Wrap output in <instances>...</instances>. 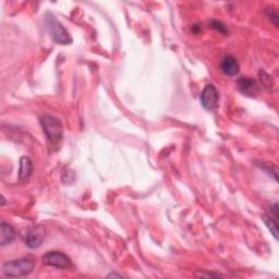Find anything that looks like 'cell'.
I'll return each mask as SVG.
<instances>
[{
  "mask_svg": "<svg viewBox=\"0 0 279 279\" xmlns=\"http://www.w3.org/2000/svg\"><path fill=\"white\" fill-rule=\"evenodd\" d=\"M35 267L33 258H22L9 261L2 265V273L7 277H22L32 273Z\"/></svg>",
  "mask_w": 279,
  "mask_h": 279,
  "instance_id": "1",
  "label": "cell"
},
{
  "mask_svg": "<svg viewBox=\"0 0 279 279\" xmlns=\"http://www.w3.org/2000/svg\"><path fill=\"white\" fill-rule=\"evenodd\" d=\"M40 124H42L44 133L47 137V140L51 145H57L62 141L63 129L61 121L54 117V116L44 115L40 117Z\"/></svg>",
  "mask_w": 279,
  "mask_h": 279,
  "instance_id": "2",
  "label": "cell"
},
{
  "mask_svg": "<svg viewBox=\"0 0 279 279\" xmlns=\"http://www.w3.org/2000/svg\"><path fill=\"white\" fill-rule=\"evenodd\" d=\"M45 23L51 38L54 39L56 43L60 45H69L72 43V39L70 37V35L68 34L66 28L63 27V25L56 19L54 15L50 13L46 14Z\"/></svg>",
  "mask_w": 279,
  "mask_h": 279,
  "instance_id": "3",
  "label": "cell"
},
{
  "mask_svg": "<svg viewBox=\"0 0 279 279\" xmlns=\"http://www.w3.org/2000/svg\"><path fill=\"white\" fill-rule=\"evenodd\" d=\"M43 263L59 270H68L72 266L71 259L67 254L59 251H50L46 253L43 257Z\"/></svg>",
  "mask_w": 279,
  "mask_h": 279,
  "instance_id": "4",
  "label": "cell"
},
{
  "mask_svg": "<svg viewBox=\"0 0 279 279\" xmlns=\"http://www.w3.org/2000/svg\"><path fill=\"white\" fill-rule=\"evenodd\" d=\"M201 103L206 110L213 112L218 107L219 93L214 84H207L201 94Z\"/></svg>",
  "mask_w": 279,
  "mask_h": 279,
  "instance_id": "5",
  "label": "cell"
},
{
  "mask_svg": "<svg viewBox=\"0 0 279 279\" xmlns=\"http://www.w3.org/2000/svg\"><path fill=\"white\" fill-rule=\"evenodd\" d=\"M45 239V228L43 226L33 227L25 235V244L30 249H37Z\"/></svg>",
  "mask_w": 279,
  "mask_h": 279,
  "instance_id": "6",
  "label": "cell"
},
{
  "mask_svg": "<svg viewBox=\"0 0 279 279\" xmlns=\"http://www.w3.org/2000/svg\"><path fill=\"white\" fill-rule=\"evenodd\" d=\"M237 85L242 94L247 96H254L259 90L257 81L251 78H240L238 80Z\"/></svg>",
  "mask_w": 279,
  "mask_h": 279,
  "instance_id": "7",
  "label": "cell"
},
{
  "mask_svg": "<svg viewBox=\"0 0 279 279\" xmlns=\"http://www.w3.org/2000/svg\"><path fill=\"white\" fill-rule=\"evenodd\" d=\"M220 69H222L223 73L227 75V77H235V75L239 73L240 66L235 57L227 56L223 59Z\"/></svg>",
  "mask_w": 279,
  "mask_h": 279,
  "instance_id": "8",
  "label": "cell"
},
{
  "mask_svg": "<svg viewBox=\"0 0 279 279\" xmlns=\"http://www.w3.org/2000/svg\"><path fill=\"white\" fill-rule=\"evenodd\" d=\"M15 237H16V234L12 227L7 223H2L1 224V236H0V244H1V247L10 244L15 239Z\"/></svg>",
  "mask_w": 279,
  "mask_h": 279,
  "instance_id": "9",
  "label": "cell"
},
{
  "mask_svg": "<svg viewBox=\"0 0 279 279\" xmlns=\"http://www.w3.org/2000/svg\"><path fill=\"white\" fill-rule=\"evenodd\" d=\"M33 171V164L31 159L26 156H23L20 160V172L19 178L21 181H26L31 177Z\"/></svg>",
  "mask_w": 279,
  "mask_h": 279,
  "instance_id": "10",
  "label": "cell"
},
{
  "mask_svg": "<svg viewBox=\"0 0 279 279\" xmlns=\"http://www.w3.org/2000/svg\"><path fill=\"white\" fill-rule=\"evenodd\" d=\"M263 222L265 223V225L267 226V228L272 232V235L274 236L275 239H278V225L276 222V218H273L272 216H269V215H264L263 217Z\"/></svg>",
  "mask_w": 279,
  "mask_h": 279,
  "instance_id": "11",
  "label": "cell"
},
{
  "mask_svg": "<svg viewBox=\"0 0 279 279\" xmlns=\"http://www.w3.org/2000/svg\"><path fill=\"white\" fill-rule=\"evenodd\" d=\"M209 25H211V27L214 28V30H216L220 33H226L227 32L226 26L223 24L222 22H219L217 20H212L211 22H209Z\"/></svg>",
  "mask_w": 279,
  "mask_h": 279,
  "instance_id": "12",
  "label": "cell"
},
{
  "mask_svg": "<svg viewBox=\"0 0 279 279\" xmlns=\"http://www.w3.org/2000/svg\"><path fill=\"white\" fill-rule=\"evenodd\" d=\"M267 14H269L270 19H272L273 21H274L275 26H278V15H277V13L275 12V11L272 10V9H269V10H267Z\"/></svg>",
  "mask_w": 279,
  "mask_h": 279,
  "instance_id": "13",
  "label": "cell"
},
{
  "mask_svg": "<svg viewBox=\"0 0 279 279\" xmlns=\"http://www.w3.org/2000/svg\"><path fill=\"white\" fill-rule=\"evenodd\" d=\"M196 276L199 277H223V275H219V274H203V273H200V274H196Z\"/></svg>",
  "mask_w": 279,
  "mask_h": 279,
  "instance_id": "14",
  "label": "cell"
}]
</instances>
